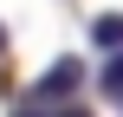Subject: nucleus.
Masks as SVG:
<instances>
[{"instance_id": "3", "label": "nucleus", "mask_w": 123, "mask_h": 117, "mask_svg": "<svg viewBox=\"0 0 123 117\" xmlns=\"http://www.w3.org/2000/svg\"><path fill=\"white\" fill-rule=\"evenodd\" d=\"M97 91H104L110 104H123V52H110V59L97 65Z\"/></svg>"}, {"instance_id": "4", "label": "nucleus", "mask_w": 123, "mask_h": 117, "mask_svg": "<svg viewBox=\"0 0 123 117\" xmlns=\"http://www.w3.org/2000/svg\"><path fill=\"white\" fill-rule=\"evenodd\" d=\"M13 117H58V111H45V104H26V98H19V111Z\"/></svg>"}, {"instance_id": "6", "label": "nucleus", "mask_w": 123, "mask_h": 117, "mask_svg": "<svg viewBox=\"0 0 123 117\" xmlns=\"http://www.w3.org/2000/svg\"><path fill=\"white\" fill-rule=\"evenodd\" d=\"M0 46H6V33H0Z\"/></svg>"}, {"instance_id": "1", "label": "nucleus", "mask_w": 123, "mask_h": 117, "mask_svg": "<svg viewBox=\"0 0 123 117\" xmlns=\"http://www.w3.org/2000/svg\"><path fill=\"white\" fill-rule=\"evenodd\" d=\"M78 85H84V59H58L52 72H39V78H32L26 104H45V111H52V104H65V98H71Z\"/></svg>"}, {"instance_id": "2", "label": "nucleus", "mask_w": 123, "mask_h": 117, "mask_svg": "<svg viewBox=\"0 0 123 117\" xmlns=\"http://www.w3.org/2000/svg\"><path fill=\"white\" fill-rule=\"evenodd\" d=\"M91 46L123 52V13H97V20H91Z\"/></svg>"}, {"instance_id": "5", "label": "nucleus", "mask_w": 123, "mask_h": 117, "mask_svg": "<svg viewBox=\"0 0 123 117\" xmlns=\"http://www.w3.org/2000/svg\"><path fill=\"white\" fill-rule=\"evenodd\" d=\"M58 117H91V111H84V104H65V111H58Z\"/></svg>"}]
</instances>
